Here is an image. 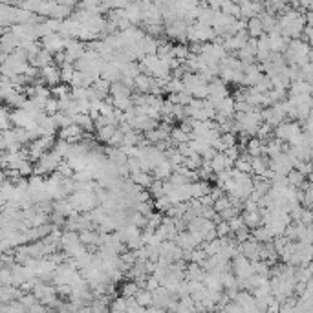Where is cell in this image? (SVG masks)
Listing matches in <instances>:
<instances>
[{"mask_svg": "<svg viewBox=\"0 0 313 313\" xmlns=\"http://www.w3.org/2000/svg\"><path fill=\"white\" fill-rule=\"evenodd\" d=\"M134 211L141 213L143 216H150V214L156 213V205H154V202H145V203H138L134 207Z\"/></svg>", "mask_w": 313, "mask_h": 313, "instance_id": "cell-39", "label": "cell"}, {"mask_svg": "<svg viewBox=\"0 0 313 313\" xmlns=\"http://www.w3.org/2000/svg\"><path fill=\"white\" fill-rule=\"evenodd\" d=\"M258 211V203H255L251 200L244 202V213H257Z\"/></svg>", "mask_w": 313, "mask_h": 313, "instance_id": "cell-55", "label": "cell"}, {"mask_svg": "<svg viewBox=\"0 0 313 313\" xmlns=\"http://www.w3.org/2000/svg\"><path fill=\"white\" fill-rule=\"evenodd\" d=\"M110 95L114 97V99H123V97H132L134 93L130 88H127L123 83H115L112 84V88H110Z\"/></svg>", "mask_w": 313, "mask_h": 313, "instance_id": "cell-22", "label": "cell"}, {"mask_svg": "<svg viewBox=\"0 0 313 313\" xmlns=\"http://www.w3.org/2000/svg\"><path fill=\"white\" fill-rule=\"evenodd\" d=\"M121 74H123V75H127V77H132V79H136L138 75H141L139 61H130V62H127V64H123Z\"/></svg>", "mask_w": 313, "mask_h": 313, "instance_id": "cell-24", "label": "cell"}, {"mask_svg": "<svg viewBox=\"0 0 313 313\" xmlns=\"http://www.w3.org/2000/svg\"><path fill=\"white\" fill-rule=\"evenodd\" d=\"M54 150L59 154V156H61L62 160H64V158H68V156H70V150H72V143L64 141V139H57V143H55Z\"/></svg>", "mask_w": 313, "mask_h": 313, "instance_id": "cell-31", "label": "cell"}, {"mask_svg": "<svg viewBox=\"0 0 313 313\" xmlns=\"http://www.w3.org/2000/svg\"><path fill=\"white\" fill-rule=\"evenodd\" d=\"M245 223H244V218H242V214L240 216H237V218H233V220H229V227L233 233H237L238 229H242Z\"/></svg>", "mask_w": 313, "mask_h": 313, "instance_id": "cell-50", "label": "cell"}, {"mask_svg": "<svg viewBox=\"0 0 313 313\" xmlns=\"http://www.w3.org/2000/svg\"><path fill=\"white\" fill-rule=\"evenodd\" d=\"M242 218H244L245 227H249L251 231L258 229V227L264 225V223H262V214H260V211H257V213H244Z\"/></svg>", "mask_w": 313, "mask_h": 313, "instance_id": "cell-12", "label": "cell"}, {"mask_svg": "<svg viewBox=\"0 0 313 313\" xmlns=\"http://www.w3.org/2000/svg\"><path fill=\"white\" fill-rule=\"evenodd\" d=\"M57 172H59L62 178H74V174H75V170L72 168V165L68 163V160H62V163L59 165V170H57Z\"/></svg>", "mask_w": 313, "mask_h": 313, "instance_id": "cell-44", "label": "cell"}, {"mask_svg": "<svg viewBox=\"0 0 313 313\" xmlns=\"http://www.w3.org/2000/svg\"><path fill=\"white\" fill-rule=\"evenodd\" d=\"M260 251H262V244L257 242L255 238L247 240L244 244H240V255H244L245 258L251 260V262L260 260Z\"/></svg>", "mask_w": 313, "mask_h": 313, "instance_id": "cell-4", "label": "cell"}, {"mask_svg": "<svg viewBox=\"0 0 313 313\" xmlns=\"http://www.w3.org/2000/svg\"><path fill=\"white\" fill-rule=\"evenodd\" d=\"M207 276V271L200 264H189L185 271V280L189 282H203Z\"/></svg>", "mask_w": 313, "mask_h": 313, "instance_id": "cell-7", "label": "cell"}, {"mask_svg": "<svg viewBox=\"0 0 313 313\" xmlns=\"http://www.w3.org/2000/svg\"><path fill=\"white\" fill-rule=\"evenodd\" d=\"M170 139H172V143H174L176 147L184 145V143H191V136H189L187 132H184L180 127H174L172 134H170Z\"/></svg>", "mask_w": 313, "mask_h": 313, "instance_id": "cell-25", "label": "cell"}, {"mask_svg": "<svg viewBox=\"0 0 313 313\" xmlns=\"http://www.w3.org/2000/svg\"><path fill=\"white\" fill-rule=\"evenodd\" d=\"M148 192H150V196L154 198V202H156V200H160V198H163V196H167V194H165L163 182H154L152 187L148 189Z\"/></svg>", "mask_w": 313, "mask_h": 313, "instance_id": "cell-38", "label": "cell"}, {"mask_svg": "<svg viewBox=\"0 0 313 313\" xmlns=\"http://www.w3.org/2000/svg\"><path fill=\"white\" fill-rule=\"evenodd\" d=\"M172 174H174V167L170 165V161L168 160L160 163V165L152 170V178L156 182H167V180H170V176Z\"/></svg>", "mask_w": 313, "mask_h": 313, "instance_id": "cell-5", "label": "cell"}, {"mask_svg": "<svg viewBox=\"0 0 313 313\" xmlns=\"http://www.w3.org/2000/svg\"><path fill=\"white\" fill-rule=\"evenodd\" d=\"M20 302H22V306L26 308V310H31L35 304H38L37 297H35L33 293H24L22 298H20Z\"/></svg>", "mask_w": 313, "mask_h": 313, "instance_id": "cell-46", "label": "cell"}, {"mask_svg": "<svg viewBox=\"0 0 313 313\" xmlns=\"http://www.w3.org/2000/svg\"><path fill=\"white\" fill-rule=\"evenodd\" d=\"M310 269H313V260H312V264H310Z\"/></svg>", "mask_w": 313, "mask_h": 313, "instance_id": "cell-59", "label": "cell"}, {"mask_svg": "<svg viewBox=\"0 0 313 313\" xmlns=\"http://www.w3.org/2000/svg\"><path fill=\"white\" fill-rule=\"evenodd\" d=\"M290 97H297V95H304V93H310L312 95V86L306 83V81H295V83L290 84Z\"/></svg>", "mask_w": 313, "mask_h": 313, "instance_id": "cell-13", "label": "cell"}, {"mask_svg": "<svg viewBox=\"0 0 313 313\" xmlns=\"http://www.w3.org/2000/svg\"><path fill=\"white\" fill-rule=\"evenodd\" d=\"M154 205H156V211L158 213H161L163 216L168 213V209L172 207V203H170V200L167 198V196H163V198H160V200H156L154 202Z\"/></svg>", "mask_w": 313, "mask_h": 313, "instance_id": "cell-42", "label": "cell"}, {"mask_svg": "<svg viewBox=\"0 0 313 313\" xmlns=\"http://www.w3.org/2000/svg\"><path fill=\"white\" fill-rule=\"evenodd\" d=\"M267 168H269V158L267 156L253 158V176H262Z\"/></svg>", "mask_w": 313, "mask_h": 313, "instance_id": "cell-18", "label": "cell"}, {"mask_svg": "<svg viewBox=\"0 0 313 313\" xmlns=\"http://www.w3.org/2000/svg\"><path fill=\"white\" fill-rule=\"evenodd\" d=\"M203 284L209 291H225L223 284H221V275H218V273H207Z\"/></svg>", "mask_w": 313, "mask_h": 313, "instance_id": "cell-14", "label": "cell"}, {"mask_svg": "<svg viewBox=\"0 0 313 313\" xmlns=\"http://www.w3.org/2000/svg\"><path fill=\"white\" fill-rule=\"evenodd\" d=\"M176 244H178V247H182L184 251H194L196 247H200L189 231H182V233L178 235V238H176Z\"/></svg>", "mask_w": 313, "mask_h": 313, "instance_id": "cell-8", "label": "cell"}, {"mask_svg": "<svg viewBox=\"0 0 313 313\" xmlns=\"http://www.w3.org/2000/svg\"><path fill=\"white\" fill-rule=\"evenodd\" d=\"M253 235H251V229L249 227H242V229H238L237 233H235V240H237L238 244H244V242H247V240H251Z\"/></svg>", "mask_w": 313, "mask_h": 313, "instance_id": "cell-43", "label": "cell"}, {"mask_svg": "<svg viewBox=\"0 0 313 313\" xmlns=\"http://www.w3.org/2000/svg\"><path fill=\"white\" fill-rule=\"evenodd\" d=\"M92 180H95V178H93V170H90V168L74 174V182H77V184H92Z\"/></svg>", "mask_w": 313, "mask_h": 313, "instance_id": "cell-34", "label": "cell"}, {"mask_svg": "<svg viewBox=\"0 0 313 313\" xmlns=\"http://www.w3.org/2000/svg\"><path fill=\"white\" fill-rule=\"evenodd\" d=\"M44 44V50H48L52 55H57L61 52H66V38H62L59 33H52L40 40Z\"/></svg>", "mask_w": 313, "mask_h": 313, "instance_id": "cell-3", "label": "cell"}, {"mask_svg": "<svg viewBox=\"0 0 313 313\" xmlns=\"http://www.w3.org/2000/svg\"><path fill=\"white\" fill-rule=\"evenodd\" d=\"M300 223H304V225H313V211L312 209H306L304 207V213H302Z\"/></svg>", "mask_w": 313, "mask_h": 313, "instance_id": "cell-53", "label": "cell"}, {"mask_svg": "<svg viewBox=\"0 0 313 313\" xmlns=\"http://www.w3.org/2000/svg\"><path fill=\"white\" fill-rule=\"evenodd\" d=\"M46 114L48 115H55L59 114V99H50L46 105Z\"/></svg>", "mask_w": 313, "mask_h": 313, "instance_id": "cell-51", "label": "cell"}, {"mask_svg": "<svg viewBox=\"0 0 313 313\" xmlns=\"http://www.w3.org/2000/svg\"><path fill=\"white\" fill-rule=\"evenodd\" d=\"M288 182H290V187H295V189H300L302 185L306 184V176L300 174L298 170H291L290 174H288Z\"/></svg>", "mask_w": 313, "mask_h": 313, "instance_id": "cell-27", "label": "cell"}, {"mask_svg": "<svg viewBox=\"0 0 313 313\" xmlns=\"http://www.w3.org/2000/svg\"><path fill=\"white\" fill-rule=\"evenodd\" d=\"M231 271L235 273L237 278H249V276L257 275L253 269V262L245 258L244 255H238L237 258L231 260Z\"/></svg>", "mask_w": 313, "mask_h": 313, "instance_id": "cell-2", "label": "cell"}, {"mask_svg": "<svg viewBox=\"0 0 313 313\" xmlns=\"http://www.w3.org/2000/svg\"><path fill=\"white\" fill-rule=\"evenodd\" d=\"M18 172H20L22 178H31V176L35 174V165H33V161L31 160L22 161V165H20V168H18Z\"/></svg>", "mask_w": 313, "mask_h": 313, "instance_id": "cell-41", "label": "cell"}, {"mask_svg": "<svg viewBox=\"0 0 313 313\" xmlns=\"http://www.w3.org/2000/svg\"><path fill=\"white\" fill-rule=\"evenodd\" d=\"M136 300H138L139 306H143V308H150L152 306V291L148 290H139L138 295H136Z\"/></svg>", "mask_w": 313, "mask_h": 313, "instance_id": "cell-28", "label": "cell"}, {"mask_svg": "<svg viewBox=\"0 0 313 313\" xmlns=\"http://www.w3.org/2000/svg\"><path fill=\"white\" fill-rule=\"evenodd\" d=\"M225 156L229 158V160H233V161H237L240 156H242V152H240V147H231V148H227L225 150Z\"/></svg>", "mask_w": 313, "mask_h": 313, "instance_id": "cell-52", "label": "cell"}, {"mask_svg": "<svg viewBox=\"0 0 313 313\" xmlns=\"http://www.w3.org/2000/svg\"><path fill=\"white\" fill-rule=\"evenodd\" d=\"M161 223H163V214H161V213H158V211H156L154 214H150V216H148V227H150V229H154V231L160 229Z\"/></svg>", "mask_w": 313, "mask_h": 313, "instance_id": "cell-45", "label": "cell"}, {"mask_svg": "<svg viewBox=\"0 0 313 313\" xmlns=\"http://www.w3.org/2000/svg\"><path fill=\"white\" fill-rule=\"evenodd\" d=\"M115 132H117V127H114V125H107V127H103L101 130H97L95 139L101 141V143H110V139L115 136Z\"/></svg>", "mask_w": 313, "mask_h": 313, "instance_id": "cell-19", "label": "cell"}, {"mask_svg": "<svg viewBox=\"0 0 313 313\" xmlns=\"http://www.w3.org/2000/svg\"><path fill=\"white\" fill-rule=\"evenodd\" d=\"M168 182H170V184H174L176 187H182V185L189 184V180H187L184 174H180V172H174V174L170 176V180H168Z\"/></svg>", "mask_w": 313, "mask_h": 313, "instance_id": "cell-48", "label": "cell"}, {"mask_svg": "<svg viewBox=\"0 0 313 313\" xmlns=\"http://www.w3.org/2000/svg\"><path fill=\"white\" fill-rule=\"evenodd\" d=\"M302 213H304V207H302V205L293 207V211L290 213L291 221H293V223H298V221H300V218H302Z\"/></svg>", "mask_w": 313, "mask_h": 313, "instance_id": "cell-49", "label": "cell"}, {"mask_svg": "<svg viewBox=\"0 0 313 313\" xmlns=\"http://www.w3.org/2000/svg\"><path fill=\"white\" fill-rule=\"evenodd\" d=\"M247 33H249L251 38H260L262 35H266L264 24L260 20V17H255V18H249V20H247Z\"/></svg>", "mask_w": 313, "mask_h": 313, "instance_id": "cell-9", "label": "cell"}, {"mask_svg": "<svg viewBox=\"0 0 313 313\" xmlns=\"http://www.w3.org/2000/svg\"><path fill=\"white\" fill-rule=\"evenodd\" d=\"M216 235H218V238H227L233 237L235 233L231 231L229 221H220V223H216Z\"/></svg>", "mask_w": 313, "mask_h": 313, "instance_id": "cell-40", "label": "cell"}, {"mask_svg": "<svg viewBox=\"0 0 313 313\" xmlns=\"http://www.w3.org/2000/svg\"><path fill=\"white\" fill-rule=\"evenodd\" d=\"M304 130H302V125L298 121H286L282 123L280 127H276L275 129V138L278 141H282V143H291L293 139L300 136Z\"/></svg>", "mask_w": 313, "mask_h": 313, "instance_id": "cell-1", "label": "cell"}, {"mask_svg": "<svg viewBox=\"0 0 313 313\" xmlns=\"http://www.w3.org/2000/svg\"><path fill=\"white\" fill-rule=\"evenodd\" d=\"M74 74H75V66L74 64H64V66H61V79L64 84H70L72 83V77H74Z\"/></svg>", "mask_w": 313, "mask_h": 313, "instance_id": "cell-36", "label": "cell"}, {"mask_svg": "<svg viewBox=\"0 0 313 313\" xmlns=\"http://www.w3.org/2000/svg\"><path fill=\"white\" fill-rule=\"evenodd\" d=\"M24 295V291L17 286H2L0 290V298H2V304H9L13 300H20Z\"/></svg>", "mask_w": 313, "mask_h": 313, "instance_id": "cell-6", "label": "cell"}, {"mask_svg": "<svg viewBox=\"0 0 313 313\" xmlns=\"http://www.w3.org/2000/svg\"><path fill=\"white\" fill-rule=\"evenodd\" d=\"M225 163H227L225 154H218V156L211 161V167H213L214 174H220V172H223V170H227V165H225Z\"/></svg>", "mask_w": 313, "mask_h": 313, "instance_id": "cell-29", "label": "cell"}, {"mask_svg": "<svg viewBox=\"0 0 313 313\" xmlns=\"http://www.w3.org/2000/svg\"><path fill=\"white\" fill-rule=\"evenodd\" d=\"M220 312L221 313H244V308L240 304H237L235 300H231V302H227V304L221 308Z\"/></svg>", "mask_w": 313, "mask_h": 313, "instance_id": "cell-47", "label": "cell"}, {"mask_svg": "<svg viewBox=\"0 0 313 313\" xmlns=\"http://www.w3.org/2000/svg\"><path fill=\"white\" fill-rule=\"evenodd\" d=\"M129 310V304H127V298L125 297H117L114 298L110 306H108V312L110 313H127Z\"/></svg>", "mask_w": 313, "mask_h": 313, "instance_id": "cell-26", "label": "cell"}, {"mask_svg": "<svg viewBox=\"0 0 313 313\" xmlns=\"http://www.w3.org/2000/svg\"><path fill=\"white\" fill-rule=\"evenodd\" d=\"M189 55H191V50H189V44H176L174 46V59L184 64L187 59H189Z\"/></svg>", "mask_w": 313, "mask_h": 313, "instance_id": "cell-30", "label": "cell"}, {"mask_svg": "<svg viewBox=\"0 0 313 313\" xmlns=\"http://www.w3.org/2000/svg\"><path fill=\"white\" fill-rule=\"evenodd\" d=\"M310 163L313 165V150H312V158H310Z\"/></svg>", "mask_w": 313, "mask_h": 313, "instance_id": "cell-58", "label": "cell"}, {"mask_svg": "<svg viewBox=\"0 0 313 313\" xmlns=\"http://www.w3.org/2000/svg\"><path fill=\"white\" fill-rule=\"evenodd\" d=\"M225 196V191L221 189V187H218V185H214L213 189H211V198L216 202V200H220V198H223Z\"/></svg>", "mask_w": 313, "mask_h": 313, "instance_id": "cell-54", "label": "cell"}, {"mask_svg": "<svg viewBox=\"0 0 313 313\" xmlns=\"http://www.w3.org/2000/svg\"><path fill=\"white\" fill-rule=\"evenodd\" d=\"M235 168L240 170V172H244V174H253V158L247 152L242 154L237 160V163H235Z\"/></svg>", "mask_w": 313, "mask_h": 313, "instance_id": "cell-15", "label": "cell"}, {"mask_svg": "<svg viewBox=\"0 0 313 313\" xmlns=\"http://www.w3.org/2000/svg\"><path fill=\"white\" fill-rule=\"evenodd\" d=\"M231 207H235V205H233V202H231V198L227 196V194H225L223 198L214 202V211H216L218 214L223 213V211H227V209H231Z\"/></svg>", "mask_w": 313, "mask_h": 313, "instance_id": "cell-37", "label": "cell"}, {"mask_svg": "<svg viewBox=\"0 0 313 313\" xmlns=\"http://www.w3.org/2000/svg\"><path fill=\"white\" fill-rule=\"evenodd\" d=\"M185 167L198 172L200 168L203 167V158H202L200 154H192L191 158H187V160H185Z\"/></svg>", "mask_w": 313, "mask_h": 313, "instance_id": "cell-33", "label": "cell"}, {"mask_svg": "<svg viewBox=\"0 0 313 313\" xmlns=\"http://www.w3.org/2000/svg\"><path fill=\"white\" fill-rule=\"evenodd\" d=\"M134 84H136V92L138 93H150V84H152V77L145 75V74H141L134 79Z\"/></svg>", "mask_w": 313, "mask_h": 313, "instance_id": "cell-16", "label": "cell"}, {"mask_svg": "<svg viewBox=\"0 0 313 313\" xmlns=\"http://www.w3.org/2000/svg\"><path fill=\"white\" fill-rule=\"evenodd\" d=\"M304 18H306V26L313 28V11H306L304 13Z\"/></svg>", "mask_w": 313, "mask_h": 313, "instance_id": "cell-56", "label": "cell"}, {"mask_svg": "<svg viewBox=\"0 0 313 313\" xmlns=\"http://www.w3.org/2000/svg\"><path fill=\"white\" fill-rule=\"evenodd\" d=\"M74 119H75V125H79V127H81V129H83L86 134H90V132H93V130H95V123H93V119L90 117V115L79 114V115H75Z\"/></svg>", "mask_w": 313, "mask_h": 313, "instance_id": "cell-23", "label": "cell"}, {"mask_svg": "<svg viewBox=\"0 0 313 313\" xmlns=\"http://www.w3.org/2000/svg\"><path fill=\"white\" fill-rule=\"evenodd\" d=\"M141 290V288H139L138 284L134 282V280H130V282H127L125 284V286H123L121 288V297H125V298H132V297H136V295H138V291Z\"/></svg>", "mask_w": 313, "mask_h": 313, "instance_id": "cell-32", "label": "cell"}, {"mask_svg": "<svg viewBox=\"0 0 313 313\" xmlns=\"http://www.w3.org/2000/svg\"><path fill=\"white\" fill-rule=\"evenodd\" d=\"M114 107L121 112H129V110H134V101L132 97H123V99H114Z\"/></svg>", "mask_w": 313, "mask_h": 313, "instance_id": "cell-35", "label": "cell"}, {"mask_svg": "<svg viewBox=\"0 0 313 313\" xmlns=\"http://www.w3.org/2000/svg\"><path fill=\"white\" fill-rule=\"evenodd\" d=\"M130 182H132V184H136V185H139L141 189H150L156 180L152 178V174H147V172H138V174L130 176Z\"/></svg>", "mask_w": 313, "mask_h": 313, "instance_id": "cell-10", "label": "cell"}, {"mask_svg": "<svg viewBox=\"0 0 313 313\" xmlns=\"http://www.w3.org/2000/svg\"><path fill=\"white\" fill-rule=\"evenodd\" d=\"M251 235L257 242H260V244H269V242H273V240H275V237L271 235V231L267 229V227H264V225L258 227V229L251 231Z\"/></svg>", "mask_w": 313, "mask_h": 313, "instance_id": "cell-20", "label": "cell"}, {"mask_svg": "<svg viewBox=\"0 0 313 313\" xmlns=\"http://www.w3.org/2000/svg\"><path fill=\"white\" fill-rule=\"evenodd\" d=\"M297 310L300 313H313V295L304 293L302 297H297Z\"/></svg>", "mask_w": 313, "mask_h": 313, "instance_id": "cell-21", "label": "cell"}, {"mask_svg": "<svg viewBox=\"0 0 313 313\" xmlns=\"http://www.w3.org/2000/svg\"><path fill=\"white\" fill-rule=\"evenodd\" d=\"M308 61L313 62V48H312V50H310V54H308Z\"/></svg>", "mask_w": 313, "mask_h": 313, "instance_id": "cell-57", "label": "cell"}, {"mask_svg": "<svg viewBox=\"0 0 313 313\" xmlns=\"http://www.w3.org/2000/svg\"><path fill=\"white\" fill-rule=\"evenodd\" d=\"M245 152L249 154L251 158H258V156H264V143L260 141L258 138H251L249 143H247V148Z\"/></svg>", "mask_w": 313, "mask_h": 313, "instance_id": "cell-17", "label": "cell"}, {"mask_svg": "<svg viewBox=\"0 0 313 313\" xmlns=\"http://www.w3.org/2000/svg\"><path fill=\"white\" fill-rule=\"evenodd\" d=\"M282 141H278V139H271L269 143H266L264 145V156H267L269 160H273V158H276V156H280L282 154Z\"/></svg>", "mask_w": 313, "mask_h": 313, "instance_id": "cell-11", "label": "cell"}]
</instances>
